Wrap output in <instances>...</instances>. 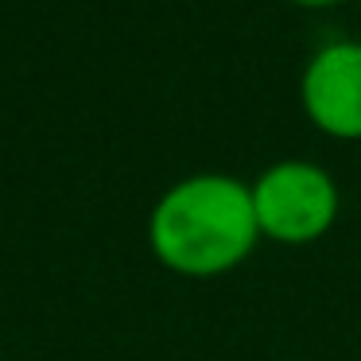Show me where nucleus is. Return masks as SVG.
Segmentation results:
<instances>
[{"label":"nucleus","mask_w":361,"mask_h":361,"mask_svg":"<svg viewBox=\"0 0 361 361\" xmlns=\"http://www.w3.org/2000/svg\"><path fill=\"white\" fill-rule=\"evenodd\" d=\"M260 229L249 183L221 171L179 179L148 218V245L164 268L190 280L226 276L249 260Z\"/></svg>","instance_id":"nucleus-1"},{"label":"nucleus","mask_w":361,"mask_h":361,"mask_svg":"<svg viewBox=\"0 0 361 361\" xmlns=\"http://www.w3.org/2000/svg\"><path fill=\"white\" fill-rule=\"evenodd\" d=\"M252 190L260 237L276 245H311L326 237L342 210L338 183L314 159H280L264 167Z\"/></svg>","instance_id":"nucleus-2"},{"label":"nucleus","mask_w":361,"mask_h":361,"mask_svg":"<svg viewBox=\"0 0 361 361\" xmlns=\"http://www.w3.org/2000/svg\"><path fill=\"white\" fill-rule=\"evenodd\" d=\"M299 105L319 133L361 140V43H322L299 74Z\"/></svg>","instance_id":"nucleus-3"},{"label":"nucleus","mask_w":361,"mask_h":361,"mask_svg":"<svg viewBox=\"0 0 361 361\" xmlns=\"http://www.w3.org/2000/svg\"><path fill=\"white\" fill-rule=\"evenodd\" d=\"M299 8H334V4H345V0H291Z\"/></svg>","instance_id":"nucleus-4"}]
</instances>
